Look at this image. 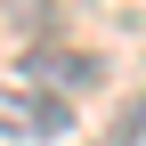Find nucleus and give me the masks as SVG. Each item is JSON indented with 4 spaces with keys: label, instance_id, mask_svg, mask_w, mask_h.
<instances>
[{
    "label": "nucleus",
    "instance_id": "1",
    "mask_svg": "<svg viewBox=\"0 0 146 146\" xmlns=\"http://www.w3.org/2000/svg\"><path fill=\"white\" fill-rule=\"evenodd\" d=\"M0 138L8 146H57V138H73V106L33 89V81H0Z\"/></svg>",
    "mask_w": 146,
    "mask_h": 146
},
{
    "label": "nucleus",
    "instance_id": "2",
    "mask_svg": "<svg viewBox=\"0 0 146 146\" xmlns=\"http://www.w3.org/2000/svg\"><path fill=\"white\" fill-rule=\"evenodd\" d=\"M25 81L33 89H49V98H65V89H98V57H81V49H41V57L25 65Z\"/></svg>",
    "mask_w": 146,
    "mask_h": 146
}]
</instances>
